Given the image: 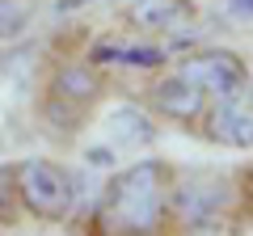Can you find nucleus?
Returning a JSON list of instances; mask_svg holds the SVG:
<instances>
[{"mask_svg":"<svg viewBox=\"0 0 253 236\" xmlns=\"http://www.w3.org/2000/svg\"><path fill=\"white\" fill-rule=\"evenodd\" d=\"M152 110L165 114V118H173V122H194L207 110V89L199 80H190L186 72L161 76L152 84Z\"/></svg>","mask_w":253,"mask_h":236,"instance_id":"nucleus-6","label":"nucleus"},{"mask_svg":"<svg viewBox=\"0 0 253 236\" xmlns=\"http://www.w3.org/2000/svg\"><path fill=\"white\" fill-rule=\"evenodd\" d=\"M169 169L161 160H139L106 186L97 224L106 232H156L169 215Z\"/></svg>","mask_w":253,"mask_h":236,"instance_id":"nucleus-1","label":"nucleus"},{"mask_svg":"<svg viewBox=\"0 0 253 236\" xmlns=\"http://www.w3.org/2000/svg\"><path fill=\"white\" fill-rule=\"evenodd\" d=\"M110 135H114L118 148H144V144H152L156 127H152V118H148L144 110L123 106V110L110 114Z\"/></svg>","mask_w":253,"mask_h":236,"instance_id":"nucleus-10","label":"nucleus"},{"mask_svg":"<svg viewBox=\"0 0 253 236\" xmlns=\"http://www.w3.org/2000/svg\"><path fill=\"white\" fill-rule=\"evenodd\" d=\"M21 211V190H17V164L0 169V224H13Z\"/></svg>","mask_w":253,"mask_h":236,"instance_id":"nucleus-11","label":"nucleus"},{"mask_svg":"<svg viewBox=\"0 0 253 236\" xmlns=\"http://www.w3.org/2000/svg\"><path fill=\"white\" fill-rule=\"evenodd\" d=\"M131 21L144 30H186L194 21V0H139L131 4Z\"/></svg>","mask_w":253,"mask_h":236,"instance_id":"nucleus-9","label":"nucleus"},{"mask_svg":"<svg viewBox=\"0 0 253 236\" xmlns=\"http://www.w3.org/2000/svg\"><path fill=\"white\" fill-rule=\"evenodd\" d=\"M224 202H228V190H224L219 177H186V182L173 190L169 207L177 211V219L190 232H215Z\"/></svg>","mask_w":253,"mask_h":236,"instance_id":"nucleus-5","label":"nucleus"},{"mask_svg":"<svg viewBox=\"0 0 253 236\" xmlns=\"http://www.w3.org/2000/svg\"><path fill=\"white\" fill-rule=\"evenodd\" d=\"M93 64H118V68H161L165 46L156 42H131V38H101L93 46Z\"/></svg>","mask_w":253,"mask_h":236,"instance_id":"nucleus-8","label":"nucleus"},{"mask_svg":"<svg viewBox=\"0 0 253 236\" xmlns=\"http://www.w3.org/2000/svg\"><path fill=\"white\" fill-rule=\"evenodd\" d=\"M97 93H101V76L93 64H63L46 89V118H55L63 131H72L81 114L97 101Z\"/></svg>","mask_w":253,"mask_h":236,"instance_id":"nucleus-3","label":"nucleus"},{"mask_svg":"<svg viewBox=\"0 0 253 236\" xmlns=\"http://www.w3.org/2000/svg\"><path fill=\"white\" fill-rule=\"evenodd\" d=\"M228 17H253V0H215Z\"/></svg>","mask_w":253,"mask_h":236,"instance_id":"nucleus-13","label":"nucleus"},{"mask_svg":"<svg viewBox=\"0 0 253 236\" xmlns=\"http://www.w3.org/2000/svg\"><path fill=\"white\" fill-rule=\"evenodd\" d=\"M17 190H21V207L42 224H59L76 207L72 173L55 160H42V156H30L17 164Z\"/></svg>","mask_w":253,"mask_h":236,"instance_id":"nucleus-2","label":"nucleus"},{"mask_svg":"<svg viewBox=\"0 0 253 236\" xmlns=\"http://www.w3.org/2000/svg\"><path fill=\"white\" fill-rule=\"evenodd\" d=\"M245 101H249V110H253V76H249V84H245Z\"/></svg>","mask_w":253,"mask_h":236,"instance_id":"nucleus-15","label":"nucleus"},{"mask_svg":"<svg viewBox=\"0 0 253 236\" xmlns=\"http://www.w3.org/2000/svg\"><path fill=\"white\" fill-rule=\"evenodd\" d=\"M207 139L224 148H253V110L236 106V97H219V106L207 114Z\"/></svg>","mask_w":253,"mask_h":236,"instance_id":"nucleus-7","label":"nucleus"},{"mask_svg":"<svg viewBox=\"0 0 253 236\" xmlns=\"http://www.w3.org/2000/svg\"><path fill=\"white\" fill-rule=\"evenodd\" d=\"M241 190H245V202H249V207H253V169L245 173V186H241Z\"/></svg>","mask_w":253,"mask_h":236,"instance_id":"nucleus-14","label":"nucleus"},{"mask_svg":"<svg viewBox=\"0 0 253 236\" xmlns=\"http://www.w3.org/2000/svg\"><path fill=\"white\" fill-rule=\"evenodd\" d=\"M26 21H30V13L21 9L17 0H4V4H0V42L17 38L21 30H26Z\"/></svg>","mask_w":253,"mask_h":236,"instance_id":"nucleus-12","label":"nucleus"},{"mask_svg":"<svg viewBox=\"0 0 253 236\" xmlns=\"http://www.w3.org/2000/svg\"><path fill=\"white\" fill-rule=\"evenodd\" d=\"M177 72H186L190 80H199L207 89V97H245V84H249V72H245L241 55L219 51V46L186 55V64Z\"/></svg>","mask_w":253,"mask_h":236,"instance_id":"nucleus-4","label":"nucleus"}]
</instances>
